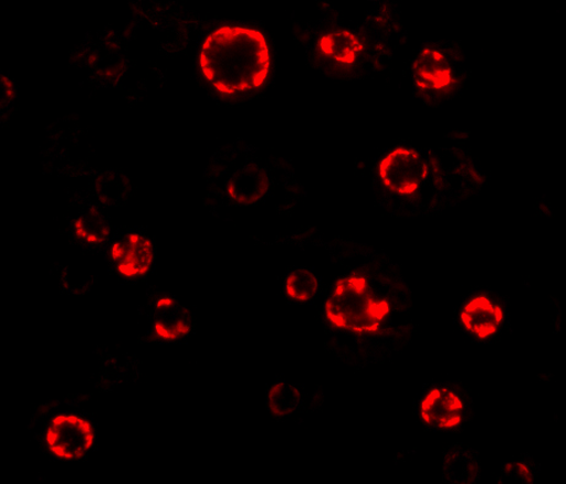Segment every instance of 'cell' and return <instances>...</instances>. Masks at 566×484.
<instances>
[{
	"instance_id": "obj_1",
	"label": "cell",
	"mask_w": 566,
	"mask_h": 484,
	"mask_svg": "<svg viewBox=\"0 0 566 484\" xmlns=\"http://www.w3.org/2000/svg\"><path fill=\"white\" fill-rule=\"evenodd\" d=\"M198 62L203 78L217 93L226 96L251 93L269 81L270 42L258 29L220 27L202 42Z\"/></svg>"
},
{
	"instance_id": "obj_10",
	"label": "cell",
	"mask_w": 566,
	"mask_h": 484,
	"mask_svg": "<svg viewBox=\"0 0 566 484\" xmlns=\"http://www.w3.org/2000/svg\"><path fill=\"white\" fill-rule=\"evenodd\" d=\"M322 57L337 65L349 67L361 56L364 45L355 32L347 29H333L322 34L317 41Z\"/></svg>"
},
{
	"instance_id": "obj_2",
	"label": "cell",
	"mask_w": 566,
	"mask_h": 484,
	"mask_svg": "<svg viewBox=\"0 0 566 484\" xmlns=\"http://www.w3.org/2000/svg\"><path fill=\"white\" fill-rule=\"evenodd\" d=\"M390 315V302L361 273L337 281L325 305L331 327L360 337L380 334Z\"/></svg>"
},
{
	"instance_id": "obj_4",
	"label": "cell",
	"mask_w": 566,
	"mask_h": 484,
	"mask_svg": "<svg viewBox=\"0 0 566 484\" xmlns=\"http://www.w3.org/2000/svg\"><path fill=\"white\" fill-rule=\"evenodd\" d=\"M96 433L91 421L75 413L54 415L44 432L50 454L62 461H75L91 453Z\"/></svg>"
},
{
	"instance_id": "obj_9",
	"label": "cell",
	"mask_w": 566,
	"mask_h": 484,
	"mask_svg": "<svg viewBox=\"0 0 566 484\" xmlns=\"http://www.w3.org/2000/svg\"><path fill=\"white\" fill-rule=\"evenodd\" d=\"M151 329L155 337L164 343H176L191 333V316L186 307L170 298L161 296L154 304Z\"/></svg>"
},
{
	"instance_id": "obj_11",
	"label": "cell",
	"mask_w": 566,
	"mask_h": 484,
	"mask_svg": "<svg viewBox=\"0 0 566 484\" xmlns=\"http://www.w3.org/2000/svg\"><path fill=\"white\" fill-rule=\"evenodd\" d=\"M319 282L308 270H296L285 280V293L289 299L296 303L313 301L318 292Z\"/></svg>"
},
{
	"instance_id": "obj_3",
	"label": "cell",
	"mask_w": 566,
	"mask_h": 484,
	"mask_svg": "<svg viewBox=\"0 0 566 484\" xmlns=\"http://www.w3.org/2000/svg\"><path fill=\"white\" fill-rule=\"evenodd\" d=\"M429 161L416 149L399 147L379 164V178L386 189L399 197H413L430 178Z\"/></svg>"
},
{
	"instance_id": "obj_6",
	"label": "cell",
	"mask_w": 566,
	"mask_h": 484,
	"mask_svg": "<svg viewBox=\"0 0 566 484\" xmlns=\"http://www.w3.org/2000/svg\"><path fill=\"white\" fill-rule=\"evenodd\" d=\"M109 257L122 277L136 280L150 271L154 262L153 242L140 233H129L114 242Z\"/></svg>"
},
{
	"instance_id": "obj_5",
	"label": "cell",
	"mask_w": 566,
	"mask_h": 484,
	"mask_svg": "<svg viewBox=\"0 0 566 484\" xmlns=\"http://www.w3.org/2000/svg\"><path fill=\"white\" fill-rule=\"evenodd\" d=\"M415 82L420 91L432 95H447L458 84L457 65L450 54L437 46L419 53L413 65Z\"/></svg>"
},
{
	"instance_id": "obj_7",
	"label": "cell",
	"mask_w": 566,
	"mask_h": 484,
	"mask_svg": "<svg viewBox=\"0 0 566 484\" xmlns=\"http://www.w3.org/2000/svg\"><path fill=\"white\" fill-rule=\"evenodd\" d=\"M419 413L427 425L452 431L462 424L465 404L459 392L450 388H434L424 394Z\"/></svg>"
},
{
	"instance_id": "obj_12",
	"label": "cell",
	"mask_w": 566,
	"mask_h": 484,
	"mask_svg": "<svg viewBox=\"0 0 566 484\" xmlns=\"http://www.w3.org/2000/svg\"><path fill=\"white\" fill-rule=\"evenodd\" d=\"M74 231L87 244H102L108 238L109 225L102 214L87 213L76 220Z\"/></svg>"
},
{
	"instance_id": "obj_8",
	"label": "cell",
	"mask_w": 566,
	"mask_h": 484,
	"mask_svg": "<svg viewBox=\"0 0 566 484\" xmlns=\"http://www.w3.org/2000/svg\"><path fill=\"white\" fill-rule=\"evenodd\" d=\"M460 320L465 333L475 339L486 340L501 333L505 312L491 296L476 294L462 306Z\"/></svg>"
},
{
	"instance_id": "obj_13",
	"label": "cell",
	"mask_w": 566,
	"mask_h": 484,
	"mask_svg": "<svg viewBox=\"0 0 566 484\" xmlns=\"http://www.w3.org/2000/svg\"><path fill=\"white\" fill-rule=\"evenodd\" d=\"M298 393L287 385H279L270 394L271 410L276 415H286L297 409Z\"/></svg>"
}]
</instances>
